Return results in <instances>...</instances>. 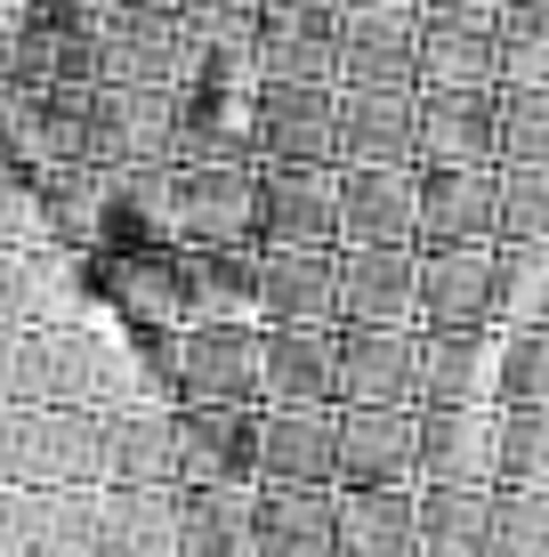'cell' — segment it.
I'll return each mask as SVG.
<instances>
[{
    "mask_svg": "<svg viewBox=\"0 0 549 557\" xmlns=\"http://www.w3.org/2000/svg\"><path fill=\"white\" fill-rule=\"evenodd\" d=\"M339 243H421V162L339 170Z\"/></svg>",
    "mask_w": 549,
    "mask_h": 557,
    "instance_id": "obj_8",
    "label": "cell"
},
{
    "mask_svg": "<svg viewBox=\"0 0 549 557\" xmlns=\"http://www.w3.org/2000/svg\"><path fill=\"white\" fill-rule=\"evenodd\" d=\"M129 9H186V0H129Z\"/></svg>",
    "mask_w": 549,
    "mask_h": 557,
    "instance_id": "obj_39",
    "label": "cell"
},
{
    "mask_svg": "<svg viewBox=\"0 0 549 557\" xmlns=\"http://www.w3.org/2000/svg\"><path fill=\"white\" fill-rule=\"evenodd\" d=\"M501 235V170L452 162L421 170V243H494Z\"/></svg>",
    "mask_w": 549,
    "mask_h": 557,
    "instance_id": "obj_16",
    "label": "cell"
},
{
    "mask_svg": "<svg viewBox=\"0 0 549 557\" xmlns=\"http://www.w3.org/2000/svg\"><path fill=\"white\" fill-rule=\"evenodd\" d=\"M186 9H259V0H186Z\"/></svg>",
    "mask_w": 549,
    "mask_h": 557,
    "instance_id": "obj_38",
    "label": "cell"
},
{
    "mask_svg": "<svg viewBox=\"0 0 549 557\" xmlns=\"http://www.w3.org/2000/svg\"><path fill=\"white\" fill-rule=\"evenodd\" d=\"M412 106H421V89L339 82V153L348 162H412Z\"/></svg>",
    "mask_w": 549,
    "mask_h": 557,
    "instance_id": "obj_26",
    "label": "cell"
},
{
    "mask_svg": "<svg viewBox=\"0 0 549 557\" xmlns=\"http://www.w3.org/2000/svg\"><path fill=\"white\" fill-rule=\"evenodd\" d=\"M178 89H259V9H186Z\"/></svg>",
    "mask_w": 549,
    "mask_h": 557,
    "instance_id": "obj_14",
    "label": "cell"
},
{
    "mask_svg": "<svg viewBox=\"0 0 549 557\" xmlns=\"http://www.w3.org/2000/svg\"><path fill=\"white\" fill-rule=\"evenodd\" d=\"M339 82L421 89V9H339Z\"/></svg>",
    "mask_w": 549,
    "mask_h": 557,
    "instance_id": "obj_10",
    "label": "cell"
},
{
    "mask_svg": "<svg viewBox=\"0 0 549 557\" xmlns=\"http://www.w3.org/2000/svg\"><path fill=\"white\" fill-rule=\"evenodd\" d=\"M501 9H549V0H501Z\"/></svg>",
    "mask_w": 549,
    "mask_h": 557,
    "instance_id": "obj_40",
    "label": "cell"
},
{
    "mask_svg": "<svg viewBox=\"0 0 549 557\" xmlns=\"http://www.w3.org/2000/svg\"><path fill=\"white\" fill-rule=\"evenodd\" d=\"M170 372H178L186 405H259L267 332H251V323H186Z\"/></svg>",
    "mask_w": 549,
    "mask_h": 557,
    "instance_id": "obj_1",
    "label": "cell"
},
{
    "mask_svg": "<svg viewBox=\"0 0 549 557\" xmlns=\"http://www.w3.org/2000/svg\"><path fill=\"white\" fill-rule=\"evenodd\" d=\"M324 485L339 476V420L332 405H267L259 412V485Z\"/></svg>",
    "mask_w": 549,
    "mask_h": 557,
    "instance_id": "obj_19",
    "label": "cell"
},
{
    "mask_svg": "<svg viewBox=\"0 0 549 557\" xmlns=\"http://www.w3.org/2000/svg\"><path fill=\"white\" fill-rule=\"evenodd\" d=\"M178 525H186V557H251V502H242V485H195Z\"/></svg>",
    "mask_w": 549,
    "mask_h": 557,
    "instance_id": "obj_30",
    "label": "cell"
},
{
    "mask_svg": "<svg viewBox=\"0 0 549 557\" xmlns=\"http://www.w3.org/2000/svg\"><path fill=\"white\" fill-rule=\"evenodd\" d=\"M494 243H549V162H501V235Z\"/></svg>",
    "mask_w": 549,
    "mask_h": 557,
    "instance_id": "obj_32",
    "label": "cell"
},
{
    "mask_svg": "<svg viewBox=\"0 0 549 557\" xmlns=\"http://www.w3.org/2000/svg\"><path fill=\"white\" fill-rule=\"evenodd\" d=\"M259 243H291V251H332L339 243V178L324 162L259 170Z\"/></svg>",
    "mask_w": 549,
    "mask_h": 557,
    "instance_id": "obj_6",
    "label": "cell"
},
{
    "mask_svg": "<svg viewBox=\"0 0 549 557\" xmlns=\"http://www.w3.org/2000/svg\"><path fill=\"white\" fill-rule=\"evenodd\" d=\"M251 557H332V493L267 476L251 502Z\"/></svg>",
    "mask_w": 549,
    "mask_h": 557,
    "instance_id": "obj_25",
    "label": "cell"
},
{
    "mask_svg": "<svg viewBox=\"0 0 549 557\" xmlns=\"http://www.w3.org/2000/svg\"><path fill=\"white\" fill-rule=\"evenodd\" d=\"M421 9H501V0H421Z\"/></svg>",
    "mask_w": 549,
    "mask_h": 557,
    "instance_id": "obj_36",
    "label": "cell"
},
{
    "mask_svg": "<svg viewBox=\"0 0 549 557\" xmlns=\"http://www.w3.org/2000/svg\"><path fill=\"white\" fill-rule=\"evenodd\" d=\"M178 41H186V9H129V0H105V82L178 89Z\"/></svg>",
    "mask_w": 549,
    "mask_h": 557,
    "instance_id": "obj_21",
    "label": "cell"
},
{
    "mask_svg": "<svg viewBox=\"0 0 549 557\" xmlns=\"http://www.w3.org/2000/svg\"><path fill=\"white\" fill-rule=\"evenodd\" d=\"M421 89H501V9H421Z\"/></svg>",
    "mask_w": 549,
    "mask_h": 557,
    "instance_id": "obj_9",
    "label": "cell"
},
{
    "mask_svg": "<svg viewBox=\"0 0 549 557\" xmlns=\"http://www.w3.org/2000/svg\"><path fill=\"white\" fill-rule=\"evenodd\" d=\"M170 162H259V89H178Z\"/></svg>",
    "mask_w": 549,
    "mask_h": 557,
    "instance_id": "obj_15",
    "label": "cell"
},
{
    "mask_svg": "<svg viewBox=\"0 0 549 557\" xmlns=\"http://www.w3.org/2000/svg\"><path fill=\"white\" fill-rule=\"evenodd\" d=\"M549 82V9H501V89Z\"/></svg>",
    "mask_w": 549,
    "mask_h": 557,
    "instance_id": "obj_33",
    "label": "cell"
},
{
    "mask_svg": "<svg viewBox=\"0 0 549 557\" xmlns=\"http://www.w3.org/2000/svg\"><path fill=\"white\" fill-rule=\"evenodd\" d=\"M412 162H501V89H421L412 106Z\"/></svg>",
    "mask_w": 549,
    "mask_h": 557,
    "instance_id": "obj_5",
    "label": "cell"
},
{
    "mask_svg": "<svg viewBox=\"0 0 549 557\" xmlns=\"http://www.w3.org/2000/svg\"><path fill=\"white\" fill-rule=\"evenodd\" d=\"M332 380H339V323H267V372H259L267 405H332Z\"/></svg>",
    "mask_w": 549,
    "mask_h": 557,
    "instance_id": "obj_22",
    "label": "cell"
},
{
    "mask_svg": "<svg viewBox=\"0 0 549 557\" xmlns=\"http://www.w3.org/2000/svg\"><path fill=\"white\" fill-rule=\"evenodd\" d=\"M339 9H421V0H339Z\"/></svg>",
    "mask_w": 549,
    "mask_h": 557,
    "instance_id": "obj_35",
    "label": "cell"
},
{
    "mask_svg": "<svg viewBox=\"0 0 549 557\" xmlns=\"http://www.w3.org/2000/svg\"><path fill=\"white\" fill-rule=\"evenodd\" d=\"M494 420L477 405H421V476L428 485H485Z\"/></svg>",
    "mask_w": 549,
    "mask_h": 557,
    "instance_id": "obj_27",
    "label": "cell"
},
{
    "mask_svg": "<svg viewBox=\"0 0 549 557\" xmlns=\"http://www.w3.org/2000/svg\"><path fill=\"white\" fill-rule=\"evenodd\" d=\"M485 533H494L485 485H428L421 493V549L428 557H477Z\"/></svg>",
    "mask_w": 549,
    "mask_h": 557,
    "instance_id": "obj_28",
    "label": "cell"
},
{
    "mask_svg": "<svg viewBox=\"0 0 549 557\" xmlns=\"http://www.w3.org/2000/svg\"><path fill=\"white\" fill-rule=\"evenodd\" d=\"M339 82H259V162H332Z\"/></svg>",
    "mask_w": 549,
    "mask_h": 557,
    "instance_id": "obj_12",
    "label": "cell"
},
{
    "mask_svg": "<svg viewBox=\"0 0 549 557\" xmlns=\"http://www.w3.org/2000/svg\"><path fill=\"white\" fill-rule=\"evenodd\" d=\"M501 307V243H421V323L485 332Z\"/></svg>",
    "mask_w": 549,
    "mask_h": 557,
    "instance_id": "obj_4",
    "label": "cell"
},
{
    "mask_svg": "<svg viewBox=\"0 0 549 557\" xmlns=\"http://www.w3.org/2000/svg\"><path fill=\"white\" fill-rule=\"evenodd\" d=\"M339 476L348 485L421 476V405H339Z\"/></svg>",
    "mask_w": 549,
    "mask_h": 557,
    "instance_id": "obj_13",
    "label": "cell"
},
{
    "mask_svg": "<svg viewBox=\"0 0 549 557\" xmlns=\"http://www.w3.org/2000/svg\"><path fill=\"white\" fill-rule=\"evenodd\" d=\"M113 299H122L138 323H170V315H186L178 259H162V251H129V259H113Z\"/></svg>",
    "mask_w": 549,
    "mask_h": 557,
    "instance_id": "obj_31",
    "label": "cell"
},
{
    "mask_svg": "<svg viewBox=\"0 0 549 557\" xmlns=\"http://www.w3.org/2000/svg\"><path fill=\"white\" fill-rule=\"evenodd\" d=\"M501 162H549V82L501 89Z\"/></svg>",
    "mask_w": 549,
    "mask_h": 557,
    "instance_id": "obj_34",
    "label": "cell"
},
{
    "mask_svg": "<svg viewBox=\"0 0 549 557\" xmlns=\"http://www.w3.org/2000/svg\"><path fill=\"white\" fill-rule=\"evenodd\" d=\"M259 82H339V9H259Z\"/></svg>",
    "mask_w": 549,
    "mask_h": 557,
    "instance_id": "obj_23",
    "label": "cell"
},
{
    "mask_svg": "<svg viewBox=\"0 0 549 557\" xmlns=\"http://www.w3.org/2000/svg\"><path fill=\"white\" fill-rule=\"evenodd\" d=\"M421 549V502L404 485H348L332 502V557H412Z\"/></svg>",
    "mask_w": 549,
    "mask_h": 557,
    "instance_id": "obj_20",
    "label": "cell"
},
{
    "mask_svg": "<svg viewBox=\"0 0 549 557\" xmlns=\"http://www.w3.org/2000/svg\"><path fill=\"white\" fill-rule=\"evenodd\" d=\"M259 315H267V323H339V259L332 251L267 243V267H259Z\"/></svg>",
    "mask_w": 549,
    "mask_h": 557,
    "instance_id": "obj_24",
    "label": "cell"
},
{
    "mask_svg": "<svg viewBox=\"0 0 549 557\" xmlns=\"http://www.w3.org/2000/svg\"><path fill=\"white\" fill-rule=\"evenodd\" d=\"M178 89L162 82H98L89 89V162H170Z\"/></svg>",
    "mask_w": 549,
    "mask_h": 557,
    "instance_id": "obj_3",
    "label": "cell"
},
{
    "mask_svg": "<svg viewBox=\"0 0 549 557\" xmlns=\"http://www.w3.org/2000/svg\"><path fill=\"white\" fill-rule=\"evenodd\" d=\"M178 243H251L259 235V162H186L170 195Z\"/></svg>",
    "mask_w": 549,
    "mask_h": 557,
    "instance_id": "obj_2",
    "label": "cell"
},
{
    "mask_svg": "<svg viewBox=\"0 0 549 557\" xmlns=\"http://www.w3.org/2000/svg\"><path fill=\"white\" fill-rule=\"evenodd\" d=\"M178 469H186V485H251L259 476V420H251V405H186Z\"/></svg>",
    "mask_w": 549,
    "mask_h": 557,
    "instance_id": "obj_18",
    "label": "cell"
},
{
    "mask_svg": "<svg viewBox=\"0 0 549 557\" xmlns=\"http://www.w3.org/2000/svg\"><path fill=\"white\" fill-rule=\"evenodd\" d=\"M421 315V243H339V323Z\"/></svg>",
    "mask_w": 549,
    "mask_h": 557,
    "instance_id": "obj_11",
    "label": "cell"
},
{
    "mask_svg": "<svg viewBox=\"0 0 549 557\" xmlns=\"http://www.w3.org/2000/svg\"><path fill=\"white\" fill-rule=\"evenodd\" d=\"M339 405H421V339L404 323H339Z\"/></svg>",
    "mask_w": 549,
    "mask_h": 557,
    "instance_id": "obj_7",
    "label": "cell"
},
{
    "mask_svg": "<svg viewBox=\"0 0 549 557\" xmlns=\"http://www.w3.org/2000/svg\"><path fill=\"white\" fill-rule=\"evenodd\" d=\"M485 396V332H437L421 339V405H477Z\"/></svg>",
    "mask_w": 549,
    "mask_h": 557,
    "instance_id": "obj_29",
    "label": "cell"
},
{
    "mask_svg": "<svg viewBox=\"0 0 549 557\" xmlns=\"http://www.w3.org/2000/svg\"><path fill=\"white\" fill-rule=\"evenodd\" d=\"M259 267H267V251H251V243H186V259H178L186 323H251Z\"/></svg>",
    "mask_w": 549,
    "mask_h": 557,
    "instance_id": "obj_17",
    "label": "cell"
},
{
    "mask_svg": "<svg viewBox=\"0 0 549 557\" xmlns=\"http://www.w3.org/2000/svg\"><path fill=\"white\" fill-rule=\"evenodd\" d=\"M259 9H339V0H259Z\"/></svg>",
    "mask_w": 549,
    "mask_h": 557,
    "instance_id": "obj_37",
    "label": "cell"
}]
</instances>
